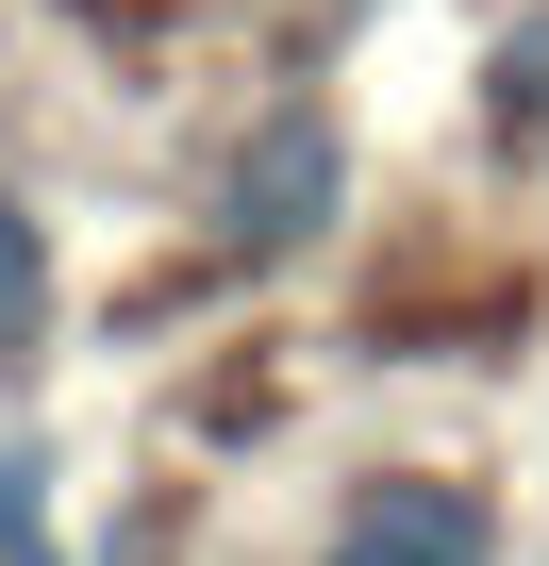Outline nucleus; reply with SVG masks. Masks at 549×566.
I'll use <instances>...</instances> for the list:
<instances>
[{
	"instance_id": "obj_1",
	"label": "nucleus",
	"mask_w": 549,
	"mask_h": 566,
	"mask_svg": "<svg viewBox=\"0 0 549 566\" xmlns=\"http://www.w3.org/2000/svg\"><path fill=\"white\" fill-rule=\"evenodd\" d=\"M317 566H499V516H483L466 483L400 467V483H367V500H350V533H334Z\"/></svg>"
},
{
	"instance_id": "obj_2",
	"label": "nucleus",
	"mask_w": 549,
	"mask_h": 566,
	"mask_svg": "<svg viewBox=\"0 0 549 566\" xmlns=\"http://www.w3.org/2000/svg\"><path fill=\"white\" fill-rule=\"evenodd\" d=\"M334 184H350V167H334L317 117H266V150H233V217H217V233H233V250H300V233L334 217Z\"/></svg>"
},
{
	"instance_id": "obj_3",
	"label": "nucleus",
	"mask_w": 549,
	"mask_h": 566,
	"mask_svg": "<svg viewBox=\"0 0 549 566\" xmlns=\"http://www.w3.org/2000/svg\"><path fill=\"white\" fill-rule=\"evenodd\" d=\"M34 317H51V250H34V217L0 200V367L34 350Z\"/></svg>"
},
{
	"instance_id": "obj_4",
	"label": "nucleus",
	"mask_w": 549,
	"mask_h": 566,
	"mask_svg": "<svg viewBox=\"0 0 549 566\" xmlns=\"http://www.w3.org/2000/svg\"><path fill=\"white\" fill-rule=\"evenodd\" d=\"M0 566H51V516H34V450H0Z\"/></svg>"
}]
</instances>
